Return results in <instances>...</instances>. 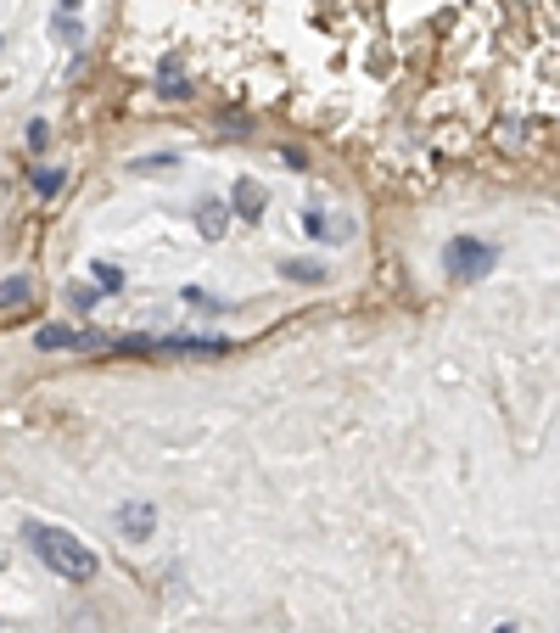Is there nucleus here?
I'll list each match as a JSON object with an SVG mask.
<instances>
[{
	"instance_id": "1",
	"label": "nucleus",
	"mask_w": 560,
	"mask_h": 633,
	"mask_svg": "<svg viewBox=\"0 0 560 633\" xmlns=\"http://www.w3.org/2000/svg\"><path fill=\"white\" fill-rule=\"evenodd\" d=\"M23 544L34 549V555H40L56 577H68V583H90V577L101 572L96 549L84 544L79 533H68L62 521H28V527H23Z\"/></svg>"
},
{
	"instance_id": "2",
	"label": "nucleus",
	"mask_w": 560,
	"mask_h": 633,
	"mask_svg": "<svg viewBox=\"0 0 560 633\" xmlns=\"http://www.w3.org/2000/svg\"><path fill=\"white\" fill-rule=\"evenodd\" d=\"M34 348H40V353H118V337H101V331H68V325H45V331H34Z\"/></svg>"
},
{
	"instance_id": "3",
	"label": "nucleus",
	"mask_w": 560,
	"mask_h": 633,
	"mask_svg": "<svg viewBox=\"0 0 560 633\" xmlns=\"http://www.w3.org/2000/svg\"><path fill=\"white\" fill-rule=\"evenodd\" d=\"M443 269L454 275V281H476V275H488L493 269V247L476 236H454L443 247Z\"/></svg>"
},
{
	"instance_id": "4",
	"label": "nucleus",
	"mask_w": 560,
	"mask_h": 633,
	"mask_svg": "<svg viewBox=\"0 0 560 633\" xmlns=\"http://www.w3.org/2000/svg\"><path fill=\"white\" fill-rule=\"evenodd\" d=\"M112 527H118V538H124V544H152V533H157V505H152V499H129V505L112 510Z\"/></svg>"
},
{
	"instance_id": "5",
	"label": "nucleus",
	"mask_w": 560,
	"mask_h": 633,
	"mask_svg": "<svg viewBox=\"0 0 560 633\" xmlns=\"http://www.w3.org/2000/svg\"><path fill=\"white\" fill-rule=\"evenodd\" d=\"M236 213H241V219H252V225H258V219H264V213H269V197H264V191H258V185H252V180H236Z\"/></svg>"
},
{
	"instance_id": "6",
	"label": "nucleus",
	"mask_w": 560,
	"mask_h": 633,
	"mask_svg": "<svg viewBox=\"0 0 560 633\" xmlns=\"http://www.w3.org/2000/svg\"><path fill=\"white\" fill-rule=\"evenodd\" d=\"M224 225H230V208H224V202H202V236L219 241Z\"/></svg>"
},
{
	"instance_id": "7",
	"label": "nucleus",
	"mask_w": 560,
	"mask_h": 633,
	"mask_svg": "<svg viewBox=\"0 0 560 633\" xmlns=\"http://www.w3.org/2000/svg\"><path fill=\"white\" fill-rule=\"evenodd\" d=\"M286 275H292V281H303V286H314V281H325V264H308V258H292V264H286Z\"/></svg>"
},
{
	"instance_id": "8",
	"label": "nucleus",
	"mask_w": 560,
	"mask_h": 633,
	"mask_svg": "<svg viewBox=\"0 0 560 633\" xmlns=\"http://www.w3.org/2000/svg\"><path fill=\"white\" fill-rule=\"evenodd\" d=\"M17 303H28V281H23V275L0 286V309H17Z\"/></svg>"
},
{
	"instance_id": "9",
	"label": "nucleus",
	"mask_w": 560,
	"mask_h": 633,
	"mask_svg": "<svg viewBox=\"0 0 560 633\" xmlns=\"http://www.w3.org/2000/svg\"><path fill=\"white\" fill-rule=\"evenodd\" d=\"M34 191H40V197H56V191H62V169H40L34 174Z\"/></svg>"
},
{
	"instance_id": "10",
	"label": "nucleus",
	"mask_w": 560,
	"mask_h": 633,
	"mask_svg": "<svg viewBox=\"0 0 560 633\" xmlns=\"http://www.w3.org/2000/svg\"><path fill=\"white\" fill-rule=\"evenodd\" d=\"M96 275H101V286H107V292H118V286H124V275H118L112 264H96Z\"/></svg>"
},
{
	"instance_id": "11",
	"label": "nucleus",
	"mask_w": 560,
	"mask_h": 633,
	"mask_svg": "<svg viewBox=\"0 0 560 633\" xmlns=\"http://www.w3.org/2000/svg\"><path fill=\"white\" fill-rule=\"evenodd\" d=\"M499 633H516V628H499Z\"/></svg>"
}]
</instances>
